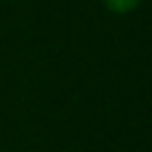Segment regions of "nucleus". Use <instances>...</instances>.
<instances>
[{"mask_svg":"<svg viewBox=\"0 0 152 152\" xmlns=\"http://www.w3.org/2000/svg\"><path fill=\"white\" fill-rule=\"evenodd\" d=\"M104 5H107L112 12H116V14H124V12H131V10H135V7L140 5V0H104Z\"/></svg>","mask_w":152,"mask_h":152,"instance_id":"nucleus-1","label":"nucleus"}]
</instances>
